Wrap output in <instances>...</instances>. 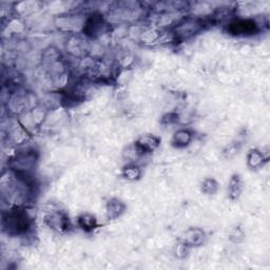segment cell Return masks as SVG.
Returning <instances> with one entry per match:
<instances>
[{
    "label": "cell",
    "instance_id": "obj_1",
    "mask_svg": "<svg viewBox=\"0 0 270 270\" xmlns=\"http://www.w3.org/2000/svg\"><path fill=\"white\" fill-rule=\"evenodd\" d=\"M4 227L11 234H22L29 230L31 221L27 214L23 210H14L3 220Z\"/></svg>",
    "mask_w": 270,
    "mask_h": 270
},
{
    "label": "cell",
    "instance_id": "obj_2",
    "mask_svg": "<svg viewBox=\"0 0 270 270\" xmlns=\"http://www.w3.org/2000/svg\"><path fill=\"white\" fill-rule=\"evenodd\" d=\"M45 221L48 226L58 232H66L71 228L70 221H69L67 214L61 211H52L48 213Z\"/></svg>",
    "mask_w": 270,
    "mask_h": 270
},
{
    "label": "cell",
    "instance_id": "obj_3",
    "mask_svg": "<svg viewBox=\"0 0 270 270\" xmlns=\"http://www.w3.org/2000/svg\"><path fill=\"white\" fill-rule=\"evenodd\" d=\"M161 144V138L155 135H144L138 138L134 145L135 153L138 155H145L152 153Z\"/></svg>",
    "mask_w": 270,
    "mask_h": 270
},
{
    "label": "cell",
    "instance_id": "obj_4",
    "mask_svg": "<svg viewBox=\"0 0 270 270\" xmlns=\"http://www.w3.org/2000/svg\"><path fill=\"white\" fill-rule=\"evenodd\" d=\"M206 239L205 232L199 228H189L184 233L183 244L187 247H196L203 245Z\"/></svg>",
    "mask_w": 270,
    "mask_h": 270
},
{
    "label": "cell",
    "instance_id": "obj_5",
    "mask_svg": "<svg viewBox=\"0 0 270 270\" xmlns=\"http://www.w3.org/2000/svg\"><path fill=\"white\" fill-rule=\"evenodd\" d=\"M127 206L120 198H111L106 207L109 220H116L126 211Z\"/></svg>",
    "mask_w": 270,
    "mask_h": 270
},
{
    "label": "cell",
    "instance_id": "obj_6",
    "mask_svg": "<svg viewBox=\"0 0 270 270\" xmlns=\"http://www.w3.org/2000/svg\"><path fill=\"white\" fill-rule=\"evenodd\" d=\"M257 25L251 20H239L230 25V30L235 35H247L254 33Z\"/></svg>",
    "mask_w": 270,
    "mask_h": 270
},
{
    "label": "cell",
    "instance_id": "obj_7",
    "mask_svg": "<svg viewBox=\"0 0 270 270\" xmlns=\"http://www.w3.org/2000/svg\"><path fill=\"white\" fill-rule=\"evenodd\" d=\"M192 137H193V134L190 130H187V129L178 130L174 133V135H173L172 144L174 147L184 148L188 146V145L191 143Z\"/></svg>",
    "mask_w": 270,
    "mask_h": 270
},
{
    "label": "cell",
    "instance_id": "obj_8",
    "mask_svg": "<svg viewBox=\"0 0 270 270\" xmlns=\"http://www.w3.org/2000/svg\"><path fill=\"white\" fill-rule=\"evenodd\" d=\"M243 190V182L239 174H233L228 186V196L231 199H238Z\"/></svg>",
    "mask_w": 270,
    "mask_h": 270
},
{
    "label": "cell",
    "instance_id": "obj_9",
    "mask_svg": "<svg viewBox=\"0 0 270 270\" xmlns=\"http://www.w3.org/2000/svg\"><path fill=\"white\" fill-rule=\"evenodd\" d=\"M77 221L81 229H84L85 231H92L98 227V220L90 213L81 214V216L78 217Z\"/></svg>",
    "mask_w": 270,
    "mask_h": 270
},
{
    "label": "cell",
    "instance_id": "obj_10",
    "mask_svg": "<svg viewBox=\"0 0 270 270\" xmlns=\"http://www.w3.org/2000/svg\"><path fill=\"white\" fill-rule=\"evenodd\" d=\"M265 161V157L261 151L257 149H252L249 151L247 155V164L251 169H258L263 165Z\"/></svg>",
    "mask_w": 270,
    "mask_h": 270
},
{
    "label": "cell",
    "instance_id": "obj_11",
    "mask_svg": "<svg viewBox=\"0 0 270 270\" xmlns=\"http://www.w3.org/2000/svg\"><path fill=\"white\" fill-rule=\"evenodd\" d=\"M123 176L124 178L129 179V181H137L142 176V171L140 167H137L136 165H127L126 167L123 169Z\"/></svg>",
    "mask_w": 270,
    "mask_h": 270
},
{
    "label": "cell",
    "instance_id": "obj_12",
    "mask_svg": "<svg viewBox=\"0 0 270 270\" xmlns=\"http://www.w3.org/2000/svg\"><path fill=\"white\" fill-rule=\"evenodd\" d=\"M200 190L206 196H213L219 190V184L214 178H206L200 185Z\"/></svg>",
    "mask_w": 270,
    "mask_h": 270
},
{
    "label": "cell",
    "instance_id": "obj_13",
    "mask_svg": "<svg viewBox=\"0 0 270 270\" xmlns=\"http://www.w3.org/2000/svg\"><path fill=\"white\" fill-rule=\"evenodd\" d=\"M242 148V144L240 142H232L224 149L223 154L225 157L230 158L234 155H237Z\"/></svg>",
    "mask_w": 270,
    "mask_h": 270
},
{
    "label": "cell",
    "instance_id": "obj_14",
    "mask_svg": "<svg viewBox=\"0 0 270 270\" xmlns=\"http://www.w3.org/2000/svg\"><path fill=\"white\" fill-rule=\"evenodd\" d=\"M244 239V231L242 230V228L240 227H235L234 229L231 231L230 234V240L234 243H239L242 240Z\"/></svg>",
    "mask_w": 270,
    "mask_h": 270
}]
</instances>
